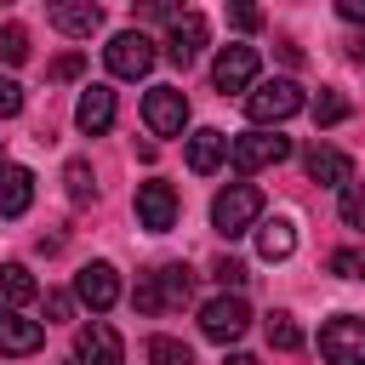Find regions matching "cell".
Wrapping results in <instances>:
<instances>
[{
    "label": "cell",
    "instance_id": "28",
    "mask_svg": "<svg viewBox=\"0 0 365 365\" xmlns=\"http://www.w3.org/2000/svg\"><path fill=\"white\" fill-rule=\"evenodd\" d=\"M0 51H6V63H23V57H29V34H23L17 23H6V29H0Z\"/></svg>",
    "mask_w": 365,
    "mask_h": 365
},
{
    "label": "cell",
    "instance_id": "36",
    "mask_svg": "<svg viewBox=\"0 0 365 365\" xmlns=\"http://www.w3.org/2000/svg\"><path fill=\"white\" fill-rule=\"evenodd\" d=\"M228 365H257V359L251 354H228Z\"/></svg>",
    "mask_w": 365,
    "mask_h": 365
},
{
    "label": "cell",
    "instance_id": "30",
    "mask_svg": "<svg viewBox=\"0 0 365 365\" xmlns=\"http://www.w3.org/2000/svg\"><path fill=\"white\" fill-rule=\"evenodd\" d=\"M217 279H222L228 291H240V285H245V262H234V257H222V262H217Z\"/></svg>",
    "mask_w": 365,
    "mask_h": 365
},
{
    "label": "cell",
    "instance_id": "34",
    "mask_svg": "<svg viewBox=\"0 0 365 365\" xmlns=\"http://www.w3.org/2000/svg\"><path fill=\"white\" fill-rule=\"evenodd\" d=\"M336 11H342L348 23H365V0H336Z\"/></svg>",
    "mask_w": 365,
    "mask_h": 365
},
{
    "label": "cell",
    "instance_id": "7",
    "mask_svg": "<svg viewBox=\"0 0 365 365\" xmlns=\"http://www.w3.org/2000/svg\"><path fill=\"white\" fill-rule=\"evenodd\" d=\"M245 325H251V308H245V297H211L205 308H200V336L205 342H240L245 336Z\"/></svg>",
    "mask_w": 365,
    "mask_h": 365
},
{
    "label": "cell",
    "instance_id": "23",
    "mask_svg": "<svg viewBox=\"0 0 365 365\" xmlns=\"http://www.w3.org/2000/svg\"><path fill=\"white\" fill-rule=\"evenodd\" d=\"M148 365H194V354L177 336H148Z\"/></svg>",
    "mask_w": 365,
    "mask_h": 365
},
{
    "label": "cell",
    "instance_id": "13",
    "mask_svg": "<svg viewBox=\"0 0 365 365\" xmlns=\"http://www.w3.org/2000/svg\"><path fill=\"white\" fill-rule=\"evenodd\" d=\"M200 51H205V17H200V11L171 17V29H165V57H171L177 68H188Z\"/></svg>",
    "mask_w": 365,
    "mask_h": 365
},
{
    "label": "cell",
    "instance_id": "4",
    "mask_svg": "<svg viewBox=\"0 0 365 365\" xmlns=\"http://www.w3.org/2000/svg\"><path fill=\"white\" fill-rule=\"evenodd\" d=\"M279 160H291V137H279V131H240V137H228V165L240 177H251L262 165H279Z\"/></svg>",
    "mask_w": 365,
    "mask_h": 365
},
{
    "label": "cell",
    "instance_id": "15",
    "mask_svg": "<svg viewBox=\"0 0 365 365\" xmlns=\"http://www.w3.org/2000/svg\"><path fill=\"white\" fill-rule=\"evenodd\" d=\"M74 125H80L86 137H103V131L114 125V91H108V86H86L80 103H74Z\"/></svg>",
    "mask_w": 365,
    "mask_h": 365
},
{
    "label": "cell",
    "instance_id": "22",
    "mask_svg": "<svg viewBox=\"0 0 365 365\" xmlns=\"http://www.w3.org/2000/svg\"><path fill=\"white\" fill-rule=\"evenodd\" d=\"M268 348H279V354H291V348H302V325L291 319V314H268Z\"/></svg>",
    "mask_w": 365,
    "mask_h": 365
},
{
    "label": "cell",
    "instance_id": "8",
    "mask_svg": "<svg viewBox=\"0 0 365 365\" xmlns=\"http://www.w3.org/2000/svg\"><path fill=\"white\" fill-rule=\"evenodd\" d=\"M211 86H217L222 97H228V91H251V86H257V46H245V40L222 46L217 63H211Z\"/></svg>",
    "mask_w": 365,
    "mask_h": 365
},
{
    "label": "cell",
    "instance_id": "16",
    "mask_svg": "<svg viewBox=\"0 0 365 365\" xmlns=\"http://www.w3.org/2000/svg\"><path fill=\"white\" fill-rule=\"evenodd\" d=\"M34 205V171L0 160V217H23Z\"/></svg>",
    "mask_w": 365,
    "mask_h": 365
},
{
    "label": "cell",
    "instance_id": "25",
    "mask_svg": "<svg viewBox=\"0 0 365 365\" xmlns=\"http://www.w3.org/2000/svg\"><path fill=\"white\" fill-rule=\"evenodd\" d=\"M314 120H319V125H342V120H348V97H342V91H319V97H314Z\"/></svg>",
    "mask_w": 365,
    "mask_h": 365
},
{
    "label": "cell",
    "instance_id": "18",
    "mask_svg": "<svg viewBox=\"0 0 365 365\" xmlns=\"http://www.w3.org/2000/svg\"><path fill=\"white\" fill-rule=\"evenodd\" d=\"M222 160H228V137H222L217 125H200V131L188 137V171H194V177H211Z\"/></svg>",
    "mask_w": 365,
    "mask_h": 365
},
{
    "label": "cell",
    "instance_id": "19",
    "mask_svg": "<svg viewBox=\"0 0 365 365\" xmlns=\"http://www.w3.org/2000/svg\"><path fill=\"white\" fill-rule=\"evenodd\" d=\"M40 342H46V325H40V319L0 314V354H34Z\"/></svg>",
    "mask_w": 365,
    "mask_h": 365
},
{
    "label": "cell",
    "instance_id": "24",
    "mask_svg": "<svg viewBox=\"0 0 365 365\" xmlns=\"http://www.w3.org/2000/svg\"><path fill=\"white\" fill-rule=\"evenodd\" d=\"M63 182H68V200H74V205H86V200L97 194V182H91V165H86V160H68Z\"/></svg>",
    "mask_w": 365,
    "mask_h": 365
},
{
    "label": "cell",
    "instance_id": "17",
    "mask_svg": "<svg viewBox=\"0 0 365 365\" xmlns=\"http://www.w3.org/2000/svg\"><path fill=\"white\" fill-rule=\"evenodd\" d=\"M308 177L325 182V188H348V182H354V160H348L342 148H331V143H314V148H308Z\"/></svg>",
    "mask_w": 365,
    "mask_h": 365
},
{
    "label": "cell",
    "instance_id": "1",
    "mask_svg": "<svg viewBox=\"0 0 365 365\" xmlns=\"http://www.w3.org/2000/svg\"><path fill=\"white\" fill-rule=\"evenodd\" d=\"M188 297H194V279H188V268H182V262H165V268L143 274V279H137V291H131L137 314H165V308H182Z\"/></svg>",
    "mask_w": 365,
    "mask_h": 365
},
{
    "label": "cell",
    "instance_id": "27",
    "mask_svg": "<svg viewBox=\"0 0 365 365\" xmlns=\"http://www.w3.org/2000/svg\"><path fill=\"white\" fill-rule=\"evenodd\" d=\"M336 205H342V222H348V228H359V234H365V182H348V188H342V200H336Z\"/></svg>",
    "mask_w": 365,
    "mask_h": 365
},
{
    "label": "cell",
    "instance_id": "3",
    "mask_svg": "<svg viewBox=\"0 0 365 365\" xmlns=\"http://www.w3.org/2000/svg\"><path fill=\"white\" fill-rule=\"evenodd\" d=\"M257 217H262V188H257V182H228V188L211 200V228L228 234V240L245 234Z\"/></svg>",
    "mask_w": 365,
    "mask_h": 365
},
{
    "label": "cell",
    "instance_id": "21",
    "mask_svg": "<svg viewBox=\"0 0 365 365\" xmlns=\"http://www.w3.org/2000/svg\"><path fill=\"white\" fill-rule=\"evenodd\" d=\"M40 297V285H34V274L23 268V262H6L0 268V302H6V314H17V308H29Z\"/></svg>",
    "mask_w": 365,
    "mask_h": 365
},
{
    "label": "cell",
    "instance_id": "6",
    "mask_svg": "<svg viewBox=\"0 0 365 365\" xmlns=\"http://www.w3.org/2000/svg\"><path fill=\"white\" fill-rule=\"evenodd\" d=\"M319 354H325V365H365V319H359V314H336V319H325V331H319Z\"/></svg>",
    "mask_w": 365,
    "mask_h": 365
},
{
    "label": "cell",
    "instance_id": "2",
    "mask_svg": "<svg viewBox=\"0 0 365 365\" xmlns=\"http://www.w3.org/2000/svg\"><path fill=\"white\" fill-rule=\"evenodd\" d=\"M302 86L297 80H257L251 91H245V114L257 120V125H279V120H291V114H302Z\"/></svg>",
    "mask_w": 365,
    "mask_h": 365
},
{
    "label": "cell",
    "instance_id": "5",
    "mask_svg": "<svg viewBox=\"0 0 365 365\" xmlns=\"http://www.w3.org/2000/svg\"><path fill=\"white\" fill-rule=\"evenodd\" d=\"M154 57H160V51H154V40H148L143 29H120V34L103 46V63H108L114 80H143V74L154 68Z\"/></svg>",
    "mask_w": 365,
    "mask_h": 365
},
{
    "label": "cell",
    "instance_id": "20",
    "mask_svg": "<svg viewBox=\"0 0 365 365\" xmlns=\"http://www.w3.org/2000/svg\"><path fill=\"white\" fill-rule=\"evenodd\" d=\"M291 251H297V222L291 217H274V222L257 228V257L262 262H285Z\"/></svg>",
    "mask_w": 365,
    "mask_h": 365
},
{
    "label": "cell",
    "instance_id": "33",
    "mask_svg": "<svg viewBox=\"0 0 365 365\" xmlns=\"http://www.w3.org/2000/svg\"><path fill=\"white\" fill-rule=\"evenodd\" d=\"M228 17H234V29H257V23H262V11H257V6H234Z\"/></svg>",
    "mask_w": 365,
    "mask_h": 365
},
{
    "label": "cell",
    "instance_id": "37",
    "mask_svg": "<svg viewBox=\"0 0 365 365\" xmlns=\"http://www.w3.org/2000/svg\"><path fill=\"white\" fill-rule=\"evenodd\" d=\"M63 365H74V359H63Z\"/></svg>",
    "mask_w": 365,
    "mask_h": 365
},
{
    "label": "cell",
    "instance_id": "32",
    "mask_svg": "<svg viewBox=\"0 0 365 365\" xmlns=\"http://www.w3.org/2000/svg\"><path fill=\"white\" fill-rule=\"evenodd\" d=\"M46 314H51V319H68V314H74V297H68V291H51V297H46Z\"/></svg>",
    "mask_w": 365,
    "mask_h": 365
},
{
    "label": "cell",
    "instance_id": "11",
    "mask_svg": "<svg viewBox=\"0 0 365 365\" xmlns=\"http://www.w3.org/2000/svg\"><path fill=\"white\" fill-rule=\"evenodd\" d=\"M137 228H148V234L177 228V188L171 182H143L137 188Z\"/></svg>",
    "mask_w": 365,
    "mask_h": 365
},
{
    "label": "cell",
    "instance_id": "14",
    "mask_svg": "<svg viewBox=\"0 0 365 365\" xmlns=\"http://www.w3.org/2000/svg\"><path fill=\"white\" fill-rule=\"evenodd\" d=\"M46 17H51V29H63L68 40H91V34L103 29V6H91V0H57Z\"/></svg>",
    "mask_w": 365,
    "mask_h": 365
},
{
    "label": "cell",
    "instance_id": "29",
    "mask_svg": "<svg viewBox=\"0 0 365 365\" xmlns=\"http://www.w3.org/2000/svg\"><path fill=\"white\" fill-rule=\"evenodd\" d=\"M17 108H23V86H17V80H6V74H0V120H11V114H17Z\"/></svg>",
    "mask_w": 365,
    "mask_h": 365
},
{
    "label": "cell",
    "instance_id": "26",
    "mask_svg": "<svg viewBox=\"0 0 365 365\" xmlns=\"http://www.w3.org/2000/svg\"><path fill=\"white\" fill-rule=\"evenodd\" d=\"M331 274H342V279H365V245H342V251H331Z\"/></svg>",
    "mask_w": 365,
    "mask_h": 365
},
{
    "label": "cell",
    "instance_id": "31",
    "mask_svg": "<svg viewBox=\"0 0 365 365\" xmlns=\"http://www.w3.org/2000/svg\"><path fill=\"white\" fill-rule=\"evenodd\" d=\"M80 68H86V57H80V51H68V57H57V63H51V80H74Z\"/></svg>",
    "mask_w": 365,
    "mask_h": 365
},
{
    "label": "cell",
    "instance_id": "9",
    "mask_svg": "<svg viewBox=\"0 0 365 365\" xmlns=\"http://www.w3.org/2000/svg\"><path fill=\"white\" fill-rule=\"evenodd\" d=\"M143 125H148L154 137H177V131L188 125V97H182L177 86H154V91L143 97Z\"/></svg>",
    "mask_w": 365,
    "mask_h": 365
},
{
    "label": "cell",
    "instance_id": "12",
    "mask_svg": "<svg viewBox=\"0 0 365 365\" xmlns=\"http://www.w3.org/2000/svg\"><path fill=\"white\" fill-rule=\"evenodd\" d=\"M74 297H80L91 314L114 308V302H120V274H114V262H86V268L74 274Z\"/></svg>",
    "mask_w": 365,
    "mask_h": 365
},
{
    "label": "cell",
    "instance_id": "10",
    "mask_svg": "<svg viewBox=\"0 0 365 365\" xmlns=\"http://www.w3.org/2000/svg\"><path fill=\"white\" fill-rule=\"evenodd\" d=\"M120 359H125V342H120L114 325H103V319L80 325V336H74V365H120Z\"/></svg>",
    "mask_w": 365,
    "mask_h": 365
},
{
    "label": "cell",
    "instance_id": "35",
    "mask_svg": "<svg viewBox=\"0 0 365 365\" xmlns=\"http://www.w3.org/2000/svg\"><path fill=\"white\" fill-rule=\"evenodd\" d=\"M348 57H354V63L365 68V40H354V46H348Z\"/></svg>",
    "mask_w": 365,
    "mask_h": 365
}]
</instances>
